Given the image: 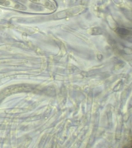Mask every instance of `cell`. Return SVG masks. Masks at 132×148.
I'll return each instance as SVG.
<instances>
[{
  "label": "cell",
  "instance_id": "1",
  "mask_svg": "<svg viewBox=\"0 0 132 148\" xmlns=\"http://www.w3.org/2000/svg\"><path fill=\"white\" fill-rule=\"evenodd\" d=\"M117 32L122 36L126 37L131 35V31L123 27H119L117 29Z\"/></svg>",
  "mask_w": 132,
  "mask_h": 148
}]
</instances>
